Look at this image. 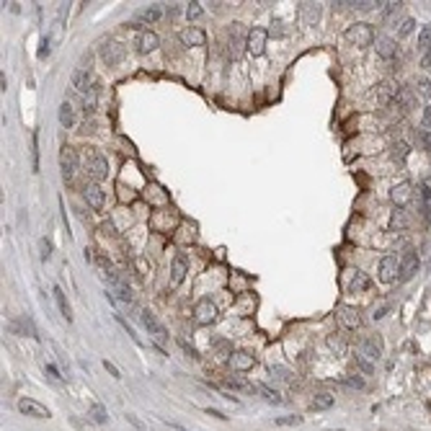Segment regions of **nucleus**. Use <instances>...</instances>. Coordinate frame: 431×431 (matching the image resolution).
I'll use <instances>...</instances> for the list:
<instances>
[{"instance_id": "9", "label": "nucleus", "mask_w": 431, "mask_h": 431, "mask_svg": "<svg viewBox=\"0 0 431 431\" xmlns=\"http://www.w3.org/2000/svg\"><path fill=\"white\" fill-rule=\"evenodd\" d=\"M266 39H268V31L261 29V26H253V29L248 31V52H251L253 57H261V55L266 52Z\"/></svg>"}, {"instance_id": "26", "label": "nucleus", "mask_w": 431, "mask_h": 431, "mask_svg": "<svg viewBox=\"0 0 431 431\" xmlns=\"http://www.w3.org/2000/svg\"><path fill=\"white\" fill-rule=\"evenodd\" d=\"M160 16H163V11H160L158 6H147V8H140V11H137V23L150 26V23H155V21H160Z\"/></svg>"}, {"instance_id": "56", "label": "nucleus", "mask_w": 431, "mask_h": 431, "mask_svg": "<svg viewBox=\"0 0 431 431\" xmlns=\"http://www.w3.org/2000/svg\"><path fill=\"white\" fill-rule=\"evenodd\" d=\"M328 431H343V428H328Z\"/></svg>"}, {"instance_id": "54", "label": "nucleus", "mask_w": 431, "mask_h": 431, "mask_svg": "<svg viewBox=\"0 0 431 431\" xmlns=\"http://www.w3.org/2000/svg\"><path fill=\"white\" fill-rule=\"evenodd\" d=\"M166 13H168V16H171V18H173V16H176V13H178V8H176V6H166Z\"/></svg>"}, {"instance_id": "36", "label": "nucleus", "mask_w": 431, "mask_h": 431, "mask_svg": "<svg viewBox=\"0 0 431 431\" xmlns=\"http://www.w3.org/2000/svg\"><path fill=\"white\" fill-rule=\"evenodd\" d=\"M258 393H263V395H266V400H268V403H274V406H279V403H282V398H279L277 390H271V387H266V385H258Z\"/></svg>"}, {"instance_id": "27", "label": "nucleus", "mask_w": 431, "mask_h": 431, "mask_svg": "<svg viewBox=\"0 0 431 431\" xmlns=\"http://www.w3.org/2000/svg\"><path fill=\"white\" fill-rule=\"evenodd\" d=\"M52 294H55V302H57V307H60V312H62V318L70 323V320H72V307H70V302H67L62 287H52Z\"/></svg>"}, {"instance_id": "38", "label": "nucleus", "mask_w": 431, "mask_h": 431, "mask_svg": "<svg viewBox=\"0 0 431 431\" xmlns=\"http://www.w3.org/2000/svg\"><path fill=\"white\" fill-rule=\"evenodd\" d=\"M413 31H416V21H413V18H403V23H400V29H398V36L406 39V36H411Z\"/></svg>"}, {"instance_id": "37", "label": "nucleus", "mask_w": 431, "mask_h": 431, "mask_svg": "<svg viewBox=\"0 0 431 431\" xmlns=\"http://www.w3.org/2000/svg\"><path fill=\"white\" fill-rule=\"evenodd\" d=\"M31 168L39 171V134H36V132H34V137H31Z\"/></svg>"}, {"instance_id": "42", "label": "nucleus", "mask_w": 431, "mask_h": 431, "mask_svg": "<svg viewBox=\"0 0 431 431\" xmlns=\"http://www.w3.org/2000/svg\"><path fill=\"white\" fill-rule=\"evenodd\" d=\"M357 367H359V369H362L364 374H374V364H372V362H369L367 357H362V354L357 357Z\"/></svg>"}, {"instance_id": "22", "label": "nucleus", "mask_w": 431, "mask_h": 431, "mask_svg": "<svg viewBox=\"0 0 431 431\" xmlns=\"http://www.w3.org/2000/svg\"><path fill=\"white\" fill-rule=\"evenodd\" d=\"M362 357H367L369 362H377L382 357V343H380L377 336H367L362 341Z\"/></svg>"}, {"instance_id": "52", "label": "nucleus", "mask_w": 431, "mask_h": 431, "mask_svg": "<svg viewBox=\"0 0 431 431\" xmlns=\"http://www.w3.org/2000/svg\"><path fill=\"white\" fill-rule=\"evenodd\" d=\"M207 413H209L212 418H220V421H227V416H225L222 411H214V408H207Z\"/></svg>"}, {"instance_id": "28", "label": "nucleus", "mask_w": 431, "mask_h": 431, "mask_svg": "<svg viewBox=\"0 0 431 431\" xmlns=\"http://www.w3.org/2000/svg\"><path fill=\"white\" fill-rule=\"evenodd\" d=\"M418 199H421L423 222H428V220H431V188H428V186H421V188H418Z\"/></svg>"}, {"instance_id": "44", "label": "nucleus", "mask_w": 431, "mask_h": 431, "mask_svg": "<svg viewBox=\"0 0 431 431\" xmlns=\"http://www.w3.org/2000/svg\"><path fill=\"white\" fill-rule=\"evenodd\" d=\"M343 385H348V387H354V390H364V380H362L359 374H348V377L343 380Z\"/></svg>"}, {"instance_id": "51", "label": "nucleus", "mask_w": 431, "mask_h": 431, "mask_svg": "<svg viewBox=\"0 0 431 431\" xmlns=\"http://www.w3.org/2000/svg\"><path fill=\"white\" fill-rule=\"evenodd\" d=\"M103 367H106V369H109V372H111V377H116V380H122V372H119V369H116V367H114V364H111V362H109V359H106V362H103Z\"/></svg>"}, {"instance_id": "50", "label": "nucleus", "mask_w": 431, "mask_h": 431, "mask_svg": "<svg viewBox=\"0 0 431 431\" xmlns=\"http://www.w3.org/2000/svg\"><path fill=\"white\" fill-rule=\"evenodd\" d=\"M127 421H129V423H132V426H134L137 431H145V423H142V421H140L137 416H132V413H129V416H127Z\"/></svg>"}, {"instance_id": "1", "label": "nucleus", "mask_w": 431, "mask_h": 431, "mask_svg": "<svg viewBox=\"0 0 431 431\" xmlns=\"http://www.w3.org/2000/svg\"><path fill=\"white\" fill-rule=\"evenodd\" d=\"M243 49L248 52V31L243 29V23H232L227 29V52L232 60H238Z\"/></svg>"}, {"instance_id": "3", "label": "nucleus", "mask_w": 431, "mask_h": 431, "mask_svg": "<svg viewBox=\"0 0 431 431\" xmlns=\"http://www.w3.org/2000/svg\"><path fill=\"white\" fill-rule=\"evenodd\" d=\"M194 320H197L199 326H212V323L217 320V305H214L209 297L199 300L197 307H194Z\"/></svg>"}, {"instance_id": "40", "label": "nucleus", "mask_w": 431, "mask_h": 431, "mask_svg": "<svg viewBox=\"0 0 431 431\" xmlns=\"http://www.w3.org/2000/svg\"><path fill=\"white\" fill-rule=\"evenodd\" d=\"M274 423L277 426H300L302 418L300 416H282V418H274Z\"/></svg>"}, {"instance_id": "5", "label": "nucleus", "mask_w": 431, "mask_h": 431, "mask_svg": "<svg viewBox=\"0 0 431 431\" xmlns=\"http://www.w3.org/2000/svg\"><path fill=\"white\" fill-rule=\"evenodd\" d=\"M377 55L387 62V65H395L398 57H400V49H398V42L390 36H377Z\"/></svg>"}, {"instance_id": "48", "label": "nucleus", "mask_w": 431, "mask_h": 431, "mask_svg": "<svg viewBox=\"0 0 431 431\" xmlns=\"http://www.w3.org/2000/svg\"><path fill=\"white\" fill-rule=\"evenodd\" d=\"M178 343H181V348L186 351V354H188L191 359H197V357H199V354H197V348H194V346H191L188 341H183V338H178Z\"/></svg>"}, {"instance_id": "11", "label": "nucleus", "mask_w": 431, "mask_h": 431, "mask_svg": "<svg viewBox=\"0 0 431 431\" xmlns=\"http://www.w3.org/2000/svg\"><path fill=\"white\" fill-rule=\"evenodd\" d=\"M418 60L421 67H431V23L418 31Z\"/></svg>"}, {"instance_id": "8", "label": "nucleus", "mask_w": 431, "mask_h": 431, "mask_svg": "<svg viewBox=\"0 0 431 431\" xmlns=\"http://www.w3.org/2000/svg\"><path fill=\"white\" fill-rule=\"evenodd\" d=\"M106 176H109V160L103 158V155L93 152L91 158H88V178H91L93 183H101Z\"/></svg>"}, {"instance_id": "32", "label": "nucleus", "mask_w": 431, "mask_h": 431, "mask_svg": "<svg viewBox=\"0 0 431 431\" xmlns=\"http://www.w3.org/2000/svg\"><path fill=\"white\" fill-rule=\"evenodd\" d=\"M91 418H93L98 426L109 423V413H106V408H103L101 403H93V406H91Z\"/></svg>"}, {"instance_id": "46", "label": "nucleus", "mask_w": 431, "mask_h": 431, "mask_svg": "<svg viewBox=\"0 0 431 431\" xmlns=\"http://www.w3.org/2000/svg\"><path fill=\"white\" fill-rule=\"evenodd\" d=\"M395 227H398V230L406 227V212H400V209L393 214V230H395Z\"/></svg>"}, {"instance_id": "20", "label": "nucleus", "mask_w": 431, "mask_h": 431, "mask_svg": "<svg viewBox=\"0 0 431 431\" xmlns=\"http://www.w3.org/2000/svg\"><path fill=\"white\" fill-rule=\"evenodd\" d=\"M230 367L238 369V372H248L256 367V357L248 354V351H235V354L230 357Z\"/></svg>"}, {"instance_id": "13", "label": "nucleus", "mask_w": 431, "mask_h": 431, "mask_svg": "<svg viewBox=\"0 0 431 431\" xmlns=\"http://www.w3.org/2000/svg\"><path fill=\"white\" fill-rule=\"evenodd\" d=\"M398 91H400V86L393 83V80L380 83V86H377V93H374V96H377V103H380V106H395Z\"/></svg>"}, {"instance_id": "25", "label": "nucleus", "mask_w": 431, "mask_h": 431, "mask_svg": "<svg viewBox=\"0 0 431 431\" xmlns=\"http://www.w3.org/2000/svg\"><path fill=\"white\" fill-rule=\"evenodd\" d=\"M83 197H86V202H88L93 209H101V207H103V191L98 188V183H86Z\"/></svg>"}, {"instance_id": "31", "label": "nucleus", "mask_w": 431, "mask_h": 431, "mask_svg": "<svg viewBox=\"0 0 431 431\" xmlns=\"http://www.w3.org/2000/svg\"><path fill=\"white\" fill-rule=\"evenodd\" d=\"M416 93L426 101V106H431V80H426V77L416 80Z\"/></svg>"}, {"instance_id": "23", "label": "nucleus", "mask_w": 431, "mask_h": 431, "mask_svg": "<svg viewBox=\"0 0 431 431\" xmlns=\"http://www.w3.org/2000/svg\"><path fill=\"white\" fill-rule=\"evenodd\" d=\"M390 199H393L398 207H406L411 202V183L408 181H400L398 186H393V191H390Z\"/></svg>"}, {"instance_id": "12", "label": "nucleus", "mask_w": 431, "mask_h": 431, "mask_svg": "<svg viewBox=\"0 0 431 431\" xmlns=\"http://www.w3.org/2000/svg\"><path fill=\"white\" fill-rule=\"evenodd\" d=\"M338 320H341V326L348 328V331H359V328H362L359 310L351 307V305H341V307H338Z\"/></svg>"}, {"instance_id": "47", "label": "nucleus", "mask_w": 431, "mask_h": 431, "mask_svg": "<svg viewBox=\"0 0 431 431\" xmlns=\"http://www.w3.org/2000/svg\"><path fill=\"white\" fill-rule=\"evenodd\" d=\"M44 372H47V374H49L55 382H62V380H65V377L57 372V367H55V364H44Z\"/></svg>"}, {"instance_id": "45", "label": "nucleus", "mask_w": 431, "mask_h": 431, "mask_svg": "<svg viewBox=\"0 0 431 431\" xmlns=\"http://www.w3.org/2000/svg\"><path fill=\"white\" fill-rule=\"evenodd\" d=\"M418 142H421L426 150H431V129H418Z\"/></svg>"}, {"instance_id": "30", "label": "nucleus", "mask_w": 431, "mask_h": 431, "mask_svg": "<svg viewBox=\"0 0 431 431\" xmlns=\"http://www.w3.org/2000/svg\"><path fill=\"white\" fill-rule=\"evenodd\" d=\"M328 408H333V395L318 393L315 398H312V411H328Z\"/></svg>"}, {"instance_id": "29", "label": "nucleus", "mask_w": 431, "mask_h": 431, "mask_svg": "<svg viewBox=\"0 0 431 431\" xmlns=\"http://www.w3.org/2000/svg\"><path fill=\"white\" fill-rule=\"evenodd\" d=\"M60 124H62V127H67V129L75 124V109H72V103H70V101H65V103L60 106Z\"/></svg>"}, {"instance_id": "16", "label": "nucleus", "mask_w": 431, "mask_h": 431, "mask_svg": "<svg viewBox=\"0 0 431 431\" xmlns=\"http://www.w3.org/2000/svg\"><path fill=\"white\" fill-rule=\"evenodd\" d=\"M186 274H188V258H186L183 253H178V256L173 258V263H171V284L178 287V284L186 279Z\"/></svg>"}, {"instance_id": "18", "label": "nucleus", "mask_w": 431, "mask_h": 431, "mask_svg": "<svg viewBox=\"0 0 431 431\" xmlns=\"http://www.w3.org/2000/svg\"><path fill=\"white\" fill-rule=\"evenodd\" d=\"M178 36H181V42H183L186 47H204V44H207V36H204V31H202V29H197V26H188V29H183Z\"/></svg>"}, {"instance_id": "33", "label": "nucleus", "mask_w": 431, "mask_h": 431, "mask_svg": "<svg viewBox=\"0 0 431 431\" xmlns=\"http://www.w3.org/2000/svg\"><path fill=\"white\" fill-rule=\"evenodd\" d=\"M225 385L230 387V390H238V393H253V385H248V382H240V380H225Z\"/></svg>"}, {"instance_id": "14", "label": "nucleus", "mask_w": 431, "mask_h": 431, "mask_svg": "<svg viewBox=\"0 0 431 431\" xmlns=\"http://www.w3.org/2000/svg\"><path fill=\"white\" fill-rule=\"evenodd\" d=\"M142 323H145V328L150 331V336L155 338V341H166V338H171L168 336V331H166V326L152 315L150 310H142Z\"/></svg>"}, {"instance_id": "43", "label": "nucleus", "mask_w": 431, "mask_h": 431, "mask_svg": "<svg viewBox=\"0 0 431 431\" xmlns=\"http://www.w3.org/2000/svg\"><path fill=\"white\" fill-rule=\"evenodd\" d=\"M199 16H202V3H188V6H186V18H188V21L199 18Z\"/></svg>"}, {"instance_id": "39", "label": "nucleus", "mask_w": 431, "mask_h": 431, "mask_svg": "<svg viewBox=\"0 0 431 431\" xmlns=\"http://www.w3.org/2000/svg\"><path fill=\"white\" fill-rule=\"evenodd\" d=\"M328 346L336 351L338 357H343V354H346V343H343V338H341V336H331V338H328Z\"/></svg>"}, {"instance_id": "15", "label": "nucleus", "mask_w": 431, "mask_h": 431, "mask_svg": "<svg viewBox=\"0 0 431 431\" xmlns=\"http://www.w3.org/2000/svg\"><path fill=\"white\" fill-rule=\"evenodd\" d=\"M70 80H72V88H75L77 93H91V88H93L91 72H88L86 67H75L72 75H70Z\"/></svg>"}, {"instance_id": "53", "label": "nucleus", "mask_w": 431, "mask_h": 431, "mask_svg": "<svg viewBox=\"0 0 431 431\" xmlns=\"http://www.w3.org/2000/svg\"><path fill=\"white\" fill-rule=\"evenodd\" d=\"M42 251H44V253H42V258H44V261H47V258H49V256H52V253H49V251H52V246H49V243H47V240H42Z\"/></svg>"}, {"instance_id": "6", "label": "nucleus", "mask_w": 431, "mask_h": 431, "mask_svg": "<svg viewBox=\"0 0 431 431\" xmlns=\"http://www.w3.org/2000/svg\"><path fill=\"white\" fill-rule=\"evenodd\" d=\"M60 168H62V178L65 181H72L75 178V173H77V152H75V147H62V152H60Z\"/></svg>"}, {"instance_id": "17", "label": "nucleus", "mask_w": 431, "mask_h": 431, "mask_svg": "<svg viewBox=\"0 0 431 431\" xmlns=\"http://www.w3.org/2000/svg\"><path fill=\"white\" fill-rule=\"evenodd\" d=\"M158 44H160V39H158V34H155V31H140V36H137V52H140V55L155 52V49H158Z\"/></svg>"}, {"instance_id": "35", "label": "nucleus", "mask_w": 431, "mask_h": 431, "mask_svg": "<svg viewBox=\"0 0 431 431\" xmlns=\"http://www.w3.org/2000/svg\"><path fill=\"white\" fill-rule=\"evenodd\" d=\"M338 6H351L357 11H372L374 6H382V3H374V0H354V3H338Z\"/></svg>"}, {"instance_id": "24", "label": "nucleus", "mask_w": 431, "mask_h": 431, "mask_svg": "<svg viewBox=\"0 0 431 431\" xmlns=\"http://www.w3.org/2000/svg\"><path fill=\"white\" fill-rule=\"evenodd\" d=\"M318 18H320V8L315 3H300V21L305 26H315Z\"/></svg>"}, {"instance_id": "34", "label": "nucleus", "mask_w": 431, "mask_h": 431, "mask_svg": "<svg viewBox=\"0 0 431 431\" xmlns=\"http://www.w3.org/2000/svg\"><path fill=\"white\" fill-rule=\"evenodd\" d=\"M400 8H403V3H385V8H382V21H390L393 16H398Z\"/></svg>"}, {"instance_id": "21", "label": "nucleus", "mask_w": 431, "mask_h": 431, "mask_svg": "<svg viewBox=\"0 0 431 431\" xmlns=\"http://www.w3.org/2000/svg\"><path fill=\"white\" fill-rule=\"evenodd\" d=\"M369 289H372V279H369V274L357 271L354 277H351V282H348V292H351V294H364V292H369Z\"/></svg>"}, {"instance_id": "55", "label": "nucleus", "mask_w": 431, "mask_h": 431, "mask_svg": "<svg viewBox=\"0 0 431 431\" xmlns=\"http://www.w3.org/2000/svg\"><path fill=\"white\" fill-rule=\"evenodd\" d=\"M6 86H8V80H6V72L0 75V91H6Z\"/></svg>"}, {"instance_id": "41", "label": "nucleus", "mask_w": 431, "mask_h": 431, "mask_svg": "<svg viewBox=\"0 0 431 431\" xmlns=\"http://www.w3.org/2000/svg\"><path fill=\"white\" fill-rule=\"evenodd\" d=\"M393 158H395V160H406V158H408V145H406V142L393 145Z\"/></svg>"}, {"instance_id": "49", "label": "nucleus", "mask_w": 431, "mask_h": 431, "mask_svg": "<svg viewBox=\"0 0 431 431\" xmlns=\"http://www.w3.org/2000/svg\"><path fill=\"white\" fill-rule=\"evenodd\" d=\"M11 328H13V331H21V326H18L16 320L11 323ZM23 328H29V331H31V336L36 338V331H34V326H31V320H29V318H23Z\"/></svg>"}, {"instance_id": "10", "label": "nucleus", "mask_w": 431, "mask_h": 431, "mask_svg": "<svg viewBox=\"0 0 431 431\" xmlns=\"http://www.w3.org/2000/svg\"><path fill=\"white\" fill-rule=\"evenodd\" d=\"M101 60L109 67H116L124 60V47L119 42H114V39H109V42H103V47H101Z\"/></svg>"}, {"instance_id": "7", "label": "nucleus", "mask_w": 431, "mask_h": 431, "mask_svg": "<svg viewBox=\"0 0 431 431\" xmlns=\"http://www.w3.org/2000/svg\"><path fill=\"white\" fill-rule=\"evenodd\" d=\"M398 274H400V258L398 256H385L380 261V282L393 284L398 279Z\"/></svg>"}, {"instance_id": "2", "label": "nucleus", "mask_w": 431, "mask_h": 431, "mask_svg": "<svg viewBox=\"0 0 431 431\" xmlns=\"http://www.w3.org/2000/svg\"><path fill=\"white\" fill-rule=\"evenodd\" d=\"M343 36H346V42L354 44V47H369V44H374V29L369 23H351L343 31Z\"/></svg>"}, {"instance_id": "19", "label": "nucleus", "mask_w": 431, "mask_h": 431, "mask_svg": "<svg viewBox=\"0 0 431 431\" xmlns=\"http://www.w3.org/2000/svg\"><path fill=\"white\" fill-rule=\"evenodd\" d=\"M416 271H418V253L413 248H408L400 256V274H403V279H411Z\"/></svg>"}, {"instance_id": "4", "label": "nucleus", "mask_w": 431, "mask_h": 431, "mask_svg": "<svg viewBox=\"0 0 431 431\" xmlns=\"http://www.w3.org/2000/svg\"><path fill=\"white\" fill-rule=\"evenodd\" d=\"M18 411H21L26 418H39V421L52 418V411H49L47 406H42V403H36L34 398H21V400H18Z\"/></svg>"}]
</instances>
